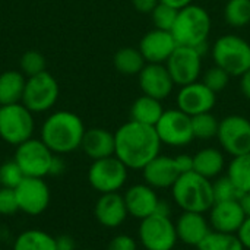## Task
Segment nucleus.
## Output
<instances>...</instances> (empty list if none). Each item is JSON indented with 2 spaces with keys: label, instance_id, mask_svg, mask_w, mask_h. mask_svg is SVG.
Instances as JSON below:
<instances>
[{
  "label": "nucleus",
  "instance_id": "nucleus-17",
  "mask_svg": "<svg viewBox=\"0 0 250 250\" xmlns=\"http://www.w3.org/2000/svg\"><path fill=\"white\" fill-rule=\"evenodd\" d=\"M177 41L171 31L157 29L148 31L139 41V51L146 63H164L177 48Z\"/></svg>",
  "mask_w": 250,
  "mask_h": 250
},
{
  "label": "nucleus",
  "instance_id": "nucleus-2",
  "mask_svg": "<svg viewBox=\"0 0 250 250\" xmlns=\"http://www.w3.org/2000/svg\"><path fill=\"white\" fill-rule=\"evenodd\" d=\"M85 126L82 119L66 110L50 114L41 126V141L57 155L69 154L81 148Z\"/></svg>",
  "mask_w": 250,
  "mask_h": 250
},
{
  "label": "nucleus",
  "instance_id": "nucleus-16",
  "mask_svg": "<svg viewBox=\"0 0 250 250\" xmlns=\"http://www.w3.org/2000/svg\"><path fill=\"white\" fill-rule=\"evenodd\" d=\"M138 78L142 94L160 101L167 98L176 85L164 63H146Z\"/></svg>",
  "mask_w": 250,
  "mask_h": 250
},
{
  "label": "nucleus",
  "instance_id": "nucleus-40",
  "mask_svg": "<svg viewBox=\"0 0 250 250\" xmlns=\"http://www.w3.org/2000/svg\"><path fill=\"white\" fill-rule=\"evenodd\" d=\"M174 163H176V167L182 174L185 173H189V171H193V155H189V154H179L174 157Z\"/></svg>",
  "mask_w": 250,
  "mask_h": 250
},
{
  "label": "nucleus",
  "instance_id": "nucleus-11",
  "mask_svg": "<svg viewBox=\"0 0 250 250\" xmlns=\"http://www.w3.org/2000/svg\"><path fill=\"white\" fill-rule=\"evenodd\" d=\"M155 130L161 144L174 148L186 146L195 139L192 130V117L179 108L164 110L161 119L155 125Z\"/></svg>",
  "mask_w": 250,
  "mask_h": 250
},
{
  "label": "nucleus",
  "instance_id": "nucleus-31",
  "mask_svg": "<svg viewBox=\"0 0 250 250\" xmlns=\"http://www.w3.org/2000/svg\"><path fill=\"white\" fill-rule=\"evenodd\" d=\"M220 127V120L211 113H202L192 117V130L195 139L201 141H209L217 138Z\"/></svg>",
  "mask_w": 250,
  "mask_h": 250
},
{
  "label": "nucleus",
  "instance_id": "nucleus-32",
  "mask_svg": "<svg viewBox=\"0 0 250 250\" xmlns=\"http://www.w3.org/2000/svg\"><path fill=\"white\" fill-rule=\"evenodd\" d=\"M224 19L233 28L250 23V0H229L224 7Z\"/></svg>",
  "mask_w": 250,
  "mask_h": 250
},
{
  "label": "nucleus",
  "instance_id": "nucleus-42",
  "mask_svg": "<svg viewBox=\"0 0 250 250\" xmlns=\"http://www.w3.org/2000/svg\"><path fill=\"white\" fill-rule=\"evenodd\" d=\"M56 242V250H76L75 239L69 234H60L54 237Z\"/></svg>",
  "mask_w": 250,
  "mask_h": 250
},
{
  "label": "nucleus",
  "instance_id": "nucleus-15",
  "mask_svg": "<svg viewBox=\"0 0 250 250\" xmlns=\"http://www.w3.org/2000/svg\"><path fill=\"white\" fill-rule=\"evenodd\" d=\"M177 108L193 117L196 114L211 111L217 104V94L212 92L202 81L180 86L176 97Z\"/></svg>",
  "mask_w": 250,
  "mask_h": 250
},
{
  "label": "nucleus",
  "instance_id": "nucleus-41",
  "mask_svg": "<svg viewBox=\"0 0 250 250\" xmlns=\"http://www.w3.org/2000/svg\"><path fill=\"white\" fill-rule=\"evenodd\" d=\"M130 1H132V6L136 9V12L149 13V15L160 3V0H130Z\"/></svg>",
  "mask_w": 250,
  "mask_h": 250
},
{
  "label": "nucleus",
  "instance_id": "nucleus-35",
  "mask_svg": "<svg viewBox=\"0 0 250 250\" xmlns=\"http://www.w3.org/2000/svg\"><path fill=\"white\" fill-rule=\"evenodd\" d=\"M45 66H47L45 57L38 51L31 50V51H26L21 57V70L28 78L45 72Z\"/></svg>",
  "mask_w": 250,
  "mask_h": 250
},
{
  "label": "nucleus",
  "instance_id": "nucleus-44",
  "mask_svg": "<svg viewBox=\"0 0 250 250\" xmlns=\"http://www.w3.org/2000/svg\"><path fill=\"white\" fill-rule=\"evenodd\" d=\"M240 91L245 98L250 100V69L240 75Z\"/></svg>",
  "mask_w": 250,
  "mask_h": 250
},
{
  "label": "nucleus",
  "instance_id": "nucleus-33",
  "mask_svg": "<svg viewBox=\"0 0 250 250\" xmlns=\"http://www.w3.org/2000/svg\"><path fill=\"white\" fill-rule=\"evenodd\" d=\"M212 190L215 202H227V201H239L243 195L239 188L231 182L229 176L217 177L215 182H212Z\"/></svg>",
  "mask_w": 250,
  "mask_h": 250
},
{
  "label": "nucleus",
  "instance_id": "nucleus-3",
  "mask_svg": "<svg viewBox=\"0 0 250 250\" xmlns=\"http://www.w3.org/2000/svg\"><path fill=\"white\" fill-rule=\"evenodd\" d=\"M174 204L188 212H208L215 204L212 182L196 171L182 174L171 188Z\"/></svg>",
  "mask_w": 250,
  "mask_h": 250
},
{
  "label": "nucleus",
  "instance_id": "nucleus-7",
  "mask_svg": "<svg viewBox=\"0 0 250 250\" xmlns=\"http://www.w3.org/2000/svg\"><path fill=\"white\" fill-rule=\"evenodd\" d=\"M138 239L145 250H173L179 242L176 224L161 214H152L141 221Z\"/></svg>",
  "mask_w": 250,
  "mask_h": 250
},
{
  "label": "nucleus",
  "instance_id": "nucleus-13",
  "mask_svg": "<svg viewBox=\"0 0 250 250\" xmlns=\"http://www.w3.org/2000/svg\"><path fill=\"white\" fill-rule=\"evenodd\" d=\"M202 53L195 47L177 45L166 66L176 85L185 86L196 82L202 72Z\"/></svg>",
  "mask_w": 250,
  "mask_h": 250
},
{
  "label": "nucleus",
  "instance_id": "nucleus-45",
  "mask_svg": "<svg viewBox=\"0 0 250 250\" xmlns=\"http://www.w3.org/2000/svg\"><path fill=\"white\" fill-rule=\"evenodd\" d=\"M64 171V161L56 154L54 158H53V163H51V167H50V174L48 176H59Z\"/></svg>",
  "mask_w": 250,
  "mask_h": 250
},
{
  "label": "nucleus",
  "instance_id": "nucleus-1",
  "mask_svg": "<svg viewBox=\"0 0 250 250\" xmlns=\"http://www.w3.org/2000/svg\"><path fill=\"white\" fill-rule=\"evenodd\" d=\"M114 139V155L129 170H142L149 161L160 155L163 145L154 126H146L133 120L122 125L116 130Z\"/></svg>",
  "mask_w": 250,
  "mask_h": 250
},
{
  "label": "nucleus",
  "instance_id": "nucleus-9",
  "mask_svg": "<svg viewBox=\"0 0 250 250\" xmlns=\"http://www.w3.org/2000/svg\"><path fill=\"white\" fill-rule=\"evenodd\" d=\"M127 171L129 168L116 155H111L92 161L88 170V182L101 195L119 192L127 182Z\"/></svg>",
  "mask_w": 250,
  "mask_h": 250
},
{
  "label": "nucleus",
  "instance_id": "nucleus-5",
  "mask_svg": "<svg viewBox=\"0 0 250 250\" xmlns=\"http://www.w3.org/2000/svg\"><path fill=\"white\" fill-rule=\"evenodd\" d=\"M211 53L215 64L230 76H240L250 69V44L239 35L220 37L214 42Z\"/></svg>",
  "mask_w": 250,
  "mask_h": 250
},
{
  "label": "nucleus",
  "instance_id": "nucleus-34",
  "mask_svg": "<svg viewBox=\"0 0 250 250\" xmlns=\"http://www.w3.org/2000/svg\"><path fill=\"white\" fill-rule=\"evenodd\" d=\"M179 10L167 6L164 3H158L157 7L151 12V19L154 23V28L157 29H164V31H171V28L176 23Z\"/></svg>",
  "mask_w": 250,
  "mask_h": 250
},
{
  "label": "nucleus",
  "instance_id": "nucleus-38",
  "mask_svg": "<svg viewBox=\"0 0 250 250\" xmlns=\"http://www.w3.org/2000/svg\"><path fill=\"white\" fill-rule=\"evenodd\" d=\"M19 211L15 189L0 188V215H13Z\"/></svg>",
  "mask_w": 250,
  "mask_h": 250
},
{
  "label": "nucleus",
  "instance_id": "nucleus-14",
  "mask_svg": "<svg viewBox=\"0 0 250 250\" xmlns=\"http://www.w3.org/2000/svg\"><path fill=\"white\" fill-rule=\"evenodd\" d=\"M19 211L26 215H40L50 205V189L44 179L23 177V180L15 188Z\"/></svg>",
  "mask_w": 250,
  "mask_h": 250
},
{
  "label": "nucleus",
  "instance_id": "nucleus-30",
  "mask_svg": "<svg viewBox=\"0 0 250 250\" xmlns=\"http://www.w3.org/2000/svg\"><path fill=\"white\" fill-rule=\"evenodd\" d=\"M198 250H246L237 234L211 231L196 248Z\"/></svg>",
  "mask_w": 250,
  "mask_h": 250
},
{
  "label": "nucleus",
  "instance_id": "nucleus-26",
  "mask_svg": "<svg viewBox=\"0 0 250 250\" xmlns=\"http://www.w3.org/2000/svg\"><path fill=\"white\" fill-rule=\"evenodd\" d=\"M25 83V75L19 70H6L0 73V105L21 103Z\"/></svg>",
  "mask_w": 250,
  "mask_h": 250
},
{
  "label": "nucleus",
  "instance_id": "nucleus-28",
  "mask_svg": "<svg viewBox=\"0 0 250 250\" xmlns=\"http://www.w3.org/2000/svg\"><path fill=\"white\" fill-rule=\"evenodd\" d=\"M13 250H56V242L51 234L32 229L22 231L16 237Z\"/></svg>",
  "mask_w": 250,
  "mask_h": 250
},
{
  "label": "nucleus",
  "instance_id": "nucleus-49",
  "mask_svg": "<svg viewBox=\"0 0 250 250\" xmlns=\"http://www.w3.org/2000/svg\"><path fill=\"white\" fill-rule=\"evenodd\" d=\"M0 108H1V105H0Z\"/></svg>",
  "mask_w": 250,
  "mask_h": 250
},
{
  "label": "nucleus",
  "instance_id": "nucleus-4",
  "mask_svg": "<svg viewBox=\"0 0 250 250\" xmlns=\"http://www.w3.org/2000/svg\"><path fill=\"white\" fill-rule=\"evenodd\" d=\"M211 32V16L199 4H189L179 10L171 34L179 45L195 47L202 54Z\"/></svg>",
  "mask_w": 250,
  "mask_h": 250
},
{
  "label": "nucleus",
  "instance_id": "nucleus-48",
  "mask_svg": "<svg viewBox=\"0 0 250 250\" xmlns=\"http://www.w3.org/2000/svg\"><path fill=\"white\" fill-rule=\"evenodd\" d=\"M82 250H92V249H82Z\"/></svg>",
  "mask_w": 250,
  "mask_h": 250
},
{
  "label": "nucleus",
  "instance_id": "nucleus-21",
  "mask_svg": "<svg viewBox=\"0 0 250 250\" xmlns=\"http://www.w3.org/2000/svg\"><path fill=\"white\" fill-rule=\"evenodd\" d=\"M174 224L179 242L186 246L198 248L201 242L212 231L209 221L201 212L183 211Z\"/></svg>",
  "mask_w": 250,
  "mask_h": 250
},
{
  "label": "nucleus",
  "instance_id": "nucleus-20",
  "mask_svg": "<svg viewBox=\"0 0 250 250\" xmlns=\"http://www.w3.org/2000/svg\"><path fill=\"white\" fill-rule=\"evenodd\" d=\"M94 215L103 227L107 229L120 227L129 217L123 195L117 192L103 193L95 202Z\"/></svg>",
  "mask_w": 250,
  "mask_h": 250
},
{
  "label": "nucleus",
  "instance_id": "nucleus-23",
  "mask_svg": "<svg viewBox=\"0 0 250 250\" xmlns=\"http://www.w3.org/2000/svg\"><path fill=\"white\" fill-rule=\"evenodd\" d=\"M81 148L85 152V155L89 157L92 161L111 157L114 155V151H116L114 133L101 127L88 129L85 130Z\"/></svg>",
  "mask_w": 250,
  "mask_h": 250
},
{
  "label": "nucleus",
  "instance_id": "nucleus-36",
  "mask_svg": "<svg viewBox=\"0 0 250 250\" xmlns=\"http://www.w3.org/2000/svg\"><path fill=\"white\" fill-rule=\"evenodd\" d=\"M202 82L212 91V92H221L223 89L227 88L229 82H230V75L221 69L220 66H212L209 67L205 73H204V78H202Z\"/></svg>",
  "mask_w": 250,
  "mask_h": 250
},
{
  "label": "nucleus",
  "instance_id": "nucleus-25",
  "mask_svg": "<svg viewBox=\"0 0 250 250\" xmlns=\"http://www.w3.org/2000/svg\"><path fill=\"white\" fill-rule=\"evenodd\" d=\"M163 113H164V108L160 100L142 94L139 98L133 101L130 107V120L155 127Z\"/></svg>",
  "mask_w": 250,
  "mask_h": 250
},
{
  "label": "nucleus",
  "instance_id": "nucleus-39",
  "mask_svg": "<svg viewBox=\"0 0 250 250\" xmlns=\"http://www.w3.org/2000/svg\"><path fill=\"white\" fill-rule=\"evenodd\" d=\"M107 250H138V243L129 234H117L107 245Z\"/></svg>",
  "mask_w": 250,
  "mask_h": 250
},
{
  "label": "nucleus",
  "instance_id": "nucleus-6",
  "mask_svg": "<svg viewBox=\"0 0 250 250\" xmlns=\"http://www.w3.org/2000/svg\"><path fill=\"white\" fill-rule=\"evenodd\" d=\"M34 113L22 103L1 105L0 108V138L9 145H21L34 135Z\"/></svg>",
  "mask_w": 250,
  "mask_h": 250
},
{
  "label": "nucleus",
  "instance_id": "nucleus-46",
  "mask_svg": "<svg viewBox=\"0 0 250 250\" xmlns=\"http://www.w3.org/2000/svg\"><path fill=\"white\" fill-rule=\"evenodd\" d=\"M160 3H164V4H167V6H171V7L180 10V9H183V7H186V6L192 4V0H160Z\"/></svg>",
  "mask_w": 250,
  "mask_h": 250
},
{
  "label": "nucleus",
  "instance_id": "nucleus-10",
  "mask_svg": "<svg viewBox=\"0 0 250 250\" xmlns=\"http://www.w3.org/2000/svg\"><path fill=\"white\" fill-rule=\"evenodd\" d=\"M59 83L53 75L47 70L34 76H29L25 83L22 104L32 113H44L57 103Z\"/></svg>",
  "mask_w": 250,
  "mask_h": 250
},
{
  "label": "nucleus",
  "instance_id": "nucleus-22",
  "mask_svg": "<svg viewBox=\"0 0 250 250\" xmlns=\"http://www.w3.org/2000/svg\"><path fill=\"white\" fill-rule=\"evenodd\" d=\"M142 174L145 183L154 189H171L176 180L180 177V173L174 163V157H167L161 154L142 168Z\"/></svg>",
  "mask_w": 250,
  "mask_h": 250
},
{
  "label": "nucleus",
  "instance_id": "nucleus-47",
  "mask_svg": "<svg viewBox=\"0 0 250 250\" xmlns=\"http://www.w3.org/2000/svg\"><path fill=\"white\" fill-rule=\"evenodd\" d=\"M239 204H240V207H242L245 215H246V217H250V192L243 193V195L240 196Z\"/></svg>",
  "mask_w": 250,
  "mask_h": 250
},
{
  "label": "nucleus",
  "instance_id": "nucleus-37",
  "mask_svg": "<svg viewBox=\"0 0 250 250\" xmlns=\"http://www.w3.org/2000/svg\"><path fill=\"white\" fill-rule=\"evenodd\" d=\"M23 177L25 176L15 160L6 161L0 166V186L1 188L15 189L23 180Z\"/></svg>",
  "mask_w": 250,
  "mask_h": 250
},
{
  "label": "nucleus",
  "instance_id": "nucleus-19",
  "mask_svg": "<svg viewBox=\"0 0 250 250\" xmlns=\"http://www.w3.org/2000/svg\"><path fill=\"white\" fill-rule=\"evenodd\" d=\"M208 221L214 231L237 234L246 215L239 204V201H227V202H215L212 208L208 211Z\"/></svg>",
  "mask_w": 250,
  "mask_h": 250
},
{
  "label": "nucleus",
  "instance_id": "nucleus-27",
  "mask_svg": "<svg viewBox=\"0 0 250 250\" xmlns=\"http://www.w3.org/2000/svg\"><path fill=\"white\" fill-rule=\"evenodd\" d=\"M113 63L117 72H120L122 75H127V76L139 75L141 70L146 64L139 48H133V47H123L117 50V53L114 54Z\"/></svg>",
  "mask_w": 250,
  "mask_h": 250
},
{
  "label": "nucleus",
  "instance_id": "nucleus-29",
  "mask_svg": "<svg viewBox=\"0 0 250 250\" xmlns=\"http://www.w3.org/2000/svg\"><path fill=\"white\" fill-rule=\"evenodd\" d=\"M227 176L242 193L250 192V152L233 157L227 167Z\"/></svg>",
  "mask_w": 250,
  "mask_h": 250
},
{
  "label": "nucleus",
  "instance_id": "nucleus-12",
  "mask_svg": "<svg viewBox=\"0 0 250 250\" xmlns=\"http://www.w3.org/2000/svg\"><path fill=\"white\" fill-rule=\"evenodd\" d=\"M217 139L224 152L231 157L250 152V120L240 114H230L220 122Z\"/></svg>",
  "mask_w": 250,
  "mask_h": 250
},
{
  "label": "nucleus",
  "instance_id": "nucleus-24",
  "mask_svg": "<svg viewBox=\"0 0 250 250\" xmlns=\"http://www.w3.org/2000/svg\"><path fill=\"white\" fill-rule=\"evenodd\" d=\"M226 168V157L217 148H204L193 155V171L212 180L220 177Z\"/></svg>",
  "mask_w": 250,
  "mask_h": 250
},
{
  "label": "nucleus",
  "instance_id": "nucleus-8",
  "mask_svg": "<svg viewBox=\"0 0 250 250\" xmlns=\"http://www.w3.org/2000/svg\"><path fill=\"white\" fill-rule=\"evenodd\" d=\"M54 152L41 139H28L16 146L15 161L25 177L44 179L50 174Z\"/></svg>",
  "mask_w": 250,
  "mask_h": 250
},
{
  "label": "nucleus",
  "instance_id": "nucleus-18",
  "mask_svg": "<svg viewBox=\"0 0 250 250\" xmlns=\"http://www.w3.org/2000/svg\"><path fill=\"white\" fill-rule=\"evenodd\" d=\"M123 198H125L129 215L139 221L155 214L158 204H160V198L155 189L146 183L130 186L123 195Z\"/></svg>",
  "mask_w": 250,
  "mask_h": 250
},
{
  "label": "nucleus",
  "instance_id": "nucleus-43",
  "mask_svg": "<svg viewBox=\"0 0 250 250\" xmlns=\"http://www.w3.org/2000/svg\"><path fill=\"white\" fill-rule=\"evenodd\" d=\"M237 237L242 242L243 248L250 250V217H246V220L243 221L240 230L237 231Z\"/></svg>",
  "mask_w": 250,
  "mask_h": 250
}]
</instances>
